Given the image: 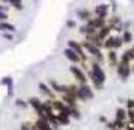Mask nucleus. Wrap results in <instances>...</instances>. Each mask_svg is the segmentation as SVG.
<instances>
[{"label":"nucleus","mask_w":134,"mask_h":130,"mask_svg":"<svg viewBox=\"0 0 134 130\" xmlns=\"http://www.w3.org/2000/svg\"><path fill=\"white\" fill-rule=\"evenodd\" d=\"M89 79H91L92 82H101V83H105L107 76H105V73H104V70L101 68L99 62H92V64H91Z\"/></svg>","instance_id":"1"},{"label":"nucleus","mask_w":134,"mask_h":130,"mask_svg":"<svg viewBox=\"0 0 134 130\" xmlns=\"http://www.w3.org/2000/svg\"><path fill=\"white\" fill-rule=\"evenodd\" d=\"M93 89H92L87 83H83L77 88V100L80 101H87V100H92L93 98Z\"/></svg>","instance_id":"2"},{"label":"nucleus","mask_w":134,"mask_h":130,"mask_svg":"<svg viewBox=\"0 0 134 130\" xmlns=\"http://www.w3.org/2000/svg\"><path fill=\"white\" fill-rule=\"evenodd\" d=\"M122 44L124 43H122L121 37H111V35H109L103 41V47L105 50H118L119 47H122Z\"/></svg>","instance_id":"3"},{"label":"nucleus","mask_w":134,"mask_h":130,"mask_svg":"<svg viewBox=\"0 0 134 130\" xmlns=\"http://www.w3.org/2000/svg\"><path fill=\"white\" fill-rule=\"evenodd\" d=\"M116 73L121 77L122 80H127L128 77L131 76V64H127V62H118L116 65Z\"/></svg>","instance_id":"4"},{"label":"nucleus","mask_w":134,"mask_h":130,"mask_svg":"<svg viewBox=\"0 0 134 130\" xmlns=\"http://www.w3.org/2000/svg\"><path fill=\"white\" fill-rule=\"evenodd\" d=\"M81 47H83V50H87V51H89V53H91L92 56H95V58L98 59V62L103 61V59H104L103 53H101V49H98L97 45L91 44L89 41H86V39H85V41L81 43Z\"/></svg>","instance_id":"5"},{"label":"nucleus","mask_w":134,"mask_h":130,"mask_svg":"<svg viewBox=\"0 0 134 130\" xmlns=\"http://www.w3.org/2000/svg\"><path fill=\"white\" fill-rule=\"evenodd\" d=\"M69 71H71V73L74 74V77H75V79L80 82V85L87 83V77H86L85 71L80 68V67H77V65H71V67H69Z\"/></svg>","instance_id":"6"},{"label":"nucleus","mask_w":134,"mask_h":130,"mask_svg":"<svg viewBox=\"0 0 134 130\" xmlns=\"http://www.w3.org/2000/svg\"><path fill=\"white\" fill-rule=\"evenodd\" d=\"M68 49L74 50V51H75V53L80 56V59H81V61H86L85 50H83V47H81V44H80V43L74 41V39H69V41H68Z\"/></svg>","instance_id":"7"},{"label":"nucleus","mask_w":134,"mask_h":130,"mask_svg":"<svg viewBox=\"0 0 134 130\" xmlns=\"http://www.w3.org/2000/svg\"><path fill=\"white\" fill-rule=\"evenodd\" d=\"M95 14H97L98 18L101 20H105L107 18V15H109V5H105V3H99L95 6Z\"/></svg>","instance_id":"8"},{"label":"nucleus","mask_w":134,"mask_h":130,"mask_svg":"<svg viewBox=\"0 0 134 130\" xmlns=\"http://www.w3.org/2000/svg\"><path fill=\"white\" fill-rule=\"evenodd\" d=\"M86 24L93 27L95 30H98L99 27H103V26L105 24V20H101V18H98V17H91V18L86 21Z\"/></svg>","instance_id":"9"},{"label":"nucleus","mask_w":134,"mask_h":130,"mask_svg":"<svg viewBox=\"0 0 134 130\" xmlns=\"http://www.w3.org/2000/svg\"><path fill=\"white\" fill-rule=\"evenodd\" d=\"M113 30V27H110L109 24H104L103 27H99L97 30V37H98V39H101V41H104L105 38L110 35V32Z\"/></svg>","instance_id":"10"},{"label":"nucleus","mask_w":134,"mask_h":130,"mask_svg":"<svg viewBox=\"0 0 134 130\" xmlns=\"http://www.w3.org/2000/svg\"><path fill=\"white\" fill-rule=\"evenodd\" d=\"M63 55H65V58H66L69 62H72V64H77V62H81V59H80V56L74 51V50L71 49H65L63 50Z\"/></svg>","instance_id":"11"},{"label":"nucleus","mask_w":134,"mask_h":130,"mask_svg":"<svg viewBox=\"0 0 134 130\" xmlns=\"http://www.w3.org/2000/svg\"><path fill=\"white\" fill-rule=\"evenodd\" d=\"M33 126L36 127V130H53V127L50 126V123L47 119H42V118H38L36 121L33 123Z\"/></svg>","instance_id":"12"},{"label":"nucleus","mask_w":134,"mask_h":130,"mask_svg":"<svg viewBox=\"0 0 134 130\" xmlns=\"http://www.w3.org/2000/svg\"><path fill=\"white\" fill-rule=\"evenodd\" d=\"M62 101L68 107H77V98L72 97V95H69V94H62Z\"/></svg>","instance_id":"13"},{"label":"nucleus","mask_w":134,"mask_h":130,"mask_svg":"<svg viewBox=\"0 0 134 130\" xmlns=\"http://www.w3.org/2000/svg\"><path fill=\"white\" fill-rule=\"evenodd\" d=\"M27 105H30L33 107V111L36 112V113H39L41 112V107H42V101L39 98H36V97H30L29 101H27Z\"/></svg>","instance_id":"14"},{"label":"nucleus","mask_w":134,"mask_h":130,"mask_svg":"<svg viewBox=\"0 0 134 130\" xmlns=\"http://www.w3.org/2000/svg\"><path fill=\"white\" fill-rule=\"evenodd\" d=\"M109 53H107V62H109L110 67H116L118 65V53H116V50H107Z\"/></svg>","instance_id":"15"},{"label":"nucleus","mask_w":134,"mask_h":130,"mask_svg":"<svg viewBox=\"0 0 134 130\" xmlns=\"http://www.w3.org/2000/svg\"><path fill=\"white\" fill-rule=\"evenodd\" d=\"M48 86L51 88V89H54L56 92H59V94L66 92V85H60V83H57V82H54V80H50Z\"/></svg>","instance_id":"16"},{"label":"nucleus","mask_w":134,"mask_h":130,"mask_svg":"<svg viewBox=\"0 0 134 130\" xmlns=\"http://www.w3.org/2000/svg\"><path fill=\"white\" fill-rule=\"evenodd\" d=\"M38 88L41 89V92L45 94V95H47V97H50L51 100L54 98V92H53V89H51L48 85H45V83H42V82H41V83H38Z\"/></svg>","instance_id":"17"},{"label":"nucleus","mask_w":134,"mask_h":130,"mask_svg":"<svg viewBox=\"0 0 134 130\" xmlns=\"http://www.w3.org/2000/svg\"><path fill=\"white\" fill-rule=\"evenodd\" d=\"M56 118H57V121L60 126H68V124L71 123V118L68 113H63V112H57L56 113Z\"/></svg>","instance_id":"18"},{"label":"nucleus","mask_w":134,"mask_h":130,"mask_svg":"<svg viewBox=\"0 0 134 130\" xmlns=\"http://www.w3.org/2000/svg\"><path fill=\"white\" fill-rule=\"evenodd\" d=\"M133 61H134V50H133V49H128L125 53H122L121 62H127V64H131Z\"/></svg>","instance_id":"19"},{"label":"nucleus","mask_w":134,"mask_h":130,"mask_svg":"<svg viewBox=\"0 0 134 130\" xmlns=\"http://www.w3.org/2000/svg\"><path fill=\"white\" fill-rule=\"evenodd\" d=\"M121 39H122V43L124 44H131L133 43V39H134V37H133V33H131L130 30H124Z\"/></svg>","instance_id":"20"},{"label":"nucleus","mask_w":134,"mask_h":130,"mask_svg":"<svg viewBox=\"0 0 134 130\" xmlns=\"http://www.w3.org/2000/svg\"><path fill=\"white\" fill-rule=\"evenodd\" d=\"M77 17L80 20H83V21H87V20L91 18V12L87 11V9H79L77 11Z\"/></svg>","instance_id":"21"},{"label":"nucleus","mask_w":134,"mask_h":130,"mask_svg":"<svg viewBox=\"0 0 134 130\" xmlns=\"http://www.w3.org/2000/svg\"><path fill=\"white\" fill-rule=\"evenodd\" d=\"M80 33H83V35H93V33H97V30L93 27H91V26L85 24L80 27Z\"/></svg>","instance_id":"22"},{"label":"nucleus","mask_w":134,"mask_h":130,"mask_svg":"<svg viewBox=\"0 0 134 130\" xmlns=\"http://www.w3.org/2000/svg\"><path fill=\"white\" fill-rule=\"evenodd\" d=\"M0 30H9V32H15V26L9 24L6 21H0Z\"/></svg>","instance_id":"23"},{"label":"nucleus","mask_w":134,"mask_h":130,"mask_svg":"<svg viewBox=\"0 0 134 130\" xmlns=\"http://www.w3.org/2000/svg\"><path fill=\"white\" fill-rule=\"evenodd\" d=\"M115 119H121V121H125V119H127V112H125L124 107L116 111V118Z\"/></svg>","instance_id":"24"},{"label":"nucleus","mask_w":134,"mask_h":130,"mask_svg":"<svg viewBox=\"0 0 134 130\" xmlns=\"http://www.w3.org/2000/svg\"><path fill=\"white\" fill-rule=\"evenodd\" d=\"M69 117L71 118H75V119H79L80 117H81V113H80V111L77 109V107H69Z\"/></svg>","instance_id":"25"},{"label":"nucleus","mask_w":134,"mask_h":130,"mask_svg":"<svg viewBox=\"0 0 134 130\" xmlns=\"http://www.w3.org/2000/svg\"><path fill=\"white\" fill-rule=\"evenodd\" d=\"M9 3H11L15 9H18V11H21V9L24 8V6H23V0H11Z\"/></svg>","instance_id":"26"},{"label":"nucleus","mask_w":134,"mask_h":130,"mask_svg":"<svg viewBox=\"0 0 134 130\" xmlns=\"http://www.w3.org/2000/svg\"><path fill=\"white\" fill-rule=\"evenodd\" d=\"M113 124H115V129H118V130H124V129H125V121L115 119V121H113Z\"/></svg>","instance_id":"27"},{"label":"nucleus","mask_w":134,"mask_h":130,"mask_svg":"<svg viewBox=\"0 0 134 130\" xmlns=\"http://www.w3.org/2000/svg\"><path fill=\"white\" fill-rule=\"evenodd\" d=\"M20 130H32V123H23L20 126Z\"/></svg>","instance_id":"28"},{"label":"nucleus","mask_w":134,"mask_h":130,"mask_svg":"<svg viewBox=\"0 0 134 130\" xmlns=\"http://www.w3.org/2000/svg\"><path fill=\"white\" fill-rule=\"evenodd\" d=\"M125 112H127L128 119H130V121H134V109H128V111H125Z\"/></svg>","instance_id":"29"},{"label":"nucleus","mask_w":134,"mask_h":130,"mask_svg":"<svg viewBox=\"0 0 134 130\" xmlns=\"http://www.w3.org/2000/svg\"><path fill=\"white\" fill-rule=\"evenodd\" d=\"M15 105L18 106V107H26V106H27V101H24V100L18 98L17 101H15Z\"/></svg>","instance_id":"30"},{"label":"nucleus","mask_w":134,"mask_h":130,"mask_svg":"<svg viewBox=\"0 0 134 130\" xmlns=\"http://www.w3.org/2000/svg\"><path fill=\"white\" fill-rule=\"evenodd\" d=\"M75 26H77V23H75L74 20H68V21H66V27H68V29H74Z\"/></svg>","instance_id":"31"},{"label":"nucleus","mask_w":134,"mask_h":130,"mask_svg":"<svg viewBox=\"0 0 134 130\" xmlns=\"http://www.w3.org/2000/svg\"><path fill=\"white\" fill-rule=\"evenodd\" d=\"M127 107H128V109H134V100L133 98H128L127 100Z\"/></svg>","instance_id":"32"},{"label":"nucleus","mask_w":134,"mask_h":130,"mask_svg":"<svg viewBox=\"0 0 134 130\" xmlns=\"http://www.w3.org/2000/svg\"><path fill=\"white\" fill-rule=\"evenodd\" d=\"M6 20H8V14L0 11V21H6Z\"/></svg>","instance_id":"33"},{"label":"nucleus","mask_w":134,"mask_h":130,"mask_svg":"<svg viewBox=\"0 0 134 130\" xmlns=\"http://www.w3.org/2000/svg\"><path fill=\"white\" fill-rule=\"evenodd\" d=\"M105 127H107L109 130H115V124H113V123H107V124H105Z\"/></svg>","instance_id":"34"},{"label":"nucleus","mask_w":134,"mask_h":130,"mask_svg":"<svg viewBox=\"0 0 134 130\" xmlns=\"http://www.w3.org/2000/svg\"><path fill=\"white\" fill-rule=\"evenodd\" d=\"M0 11H3V12H6V6H2V5H0Z\"/></svg>","instance_id":"35"},{"label":"nucleus","mask_w":134,"mask_h":130,"mask_svg":"<svg viewBox=\"0 0 134 130\" xmlns=\"http://www.w3.org/2000/svg\"><path fill=\"white\" fill-rule=\"evenodd\" d=\"M3 2H8V3H9V2H11V0H3Z\"/></svg>","instance_id":"36"},{"label":"nucleus","mask_w":134,"mask_h":130,"mask_svg":"<svg viewBox=\"0 0 134 130\" xmlns=\"http://www.w3.org/2000/svg\"><path fill=\"white\" fill-rule=\"evenodd\" d=\"M115 130H118V129H115Z\"/></svg>","instance_id":"37"}]
</instances>
